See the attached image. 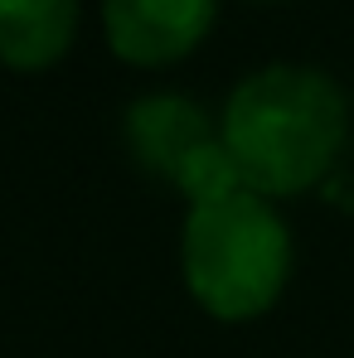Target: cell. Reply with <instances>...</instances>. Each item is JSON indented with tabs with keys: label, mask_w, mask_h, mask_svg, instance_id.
Listing matches in <instances>:
<instances>
[{
	"label": "cell",
	"mask_w": 354,
	"mask_h": 358,
	"mask_svg": "<svg viewBox=\"0 0 354 358\" xmlns=\"http://www.w3.org/2000/svg\"><path fill=\"white\" fill-rule=\"evenodd\" d=\"M219 136L262 199H292L335 175L350 141L345 87L306 63H267L229 92Z\"/></svg>",
	"instance_id": "1"
},
{
	"label": "cell",
	"mask_w": 354,
	"mask_h": 358,
	"mask_svg": "<svg viewBox=\"0 0 354 358\" xmlns=\"http://www.w3.org/2000/svg\"><path fill=\"white\" fill-rule=\"evenodd\" d=\"M184 286L204 315L247 324L267 315L292 281V228L272 199L238 189L219 203H199L179 233Z\"/></svg>",
	"instance_id": "2"
},
{
	"label": "cell",
	"mask_w": 354,
	"mask_h": 358,
	"mask_svg": "<svg viewBox=\"0 0 354 358\" xmlns=\"http://www.w3.org/2000/svg\"><path fill=\"white\" fill-rule=\"evenodd\" d=\"M219 0H102V34L131 68H170L214 29Z\"/></svg>",
	"instance_id": "3"
},
{
	"label": "cell",
	"mask_w": 354,
	"mask_h": 358,
	"mask_svg": "<svg viewBox=\"0 0 354 358\" xmlns=\"http://www.w3.org/2000/svg\"><path fill=\"white\" fill-rule=\"evenodd\" d=\"M121 136H126L131 160H136L146 175L175 184V175L184 170V160L219 141V121L209 117L199 102L179 97V92H151V97H136V102L126 107Z\"/></svg>",
	"instance_id": "4"
},
{
	"label": "cell",
	"mask_w": 354,
	"mask_h": 358,
	"mask_svg": "<svg viewBox=\"0 0 354 358\" xmlns=\"http://www.w3.org/2000/svg\"><path fill=\"white\" fill-rule=\"evenodd\" d=\"M78 0H0V63L39 73L73 49Z\"/></svg>",
	"instance_id": "5"
}]
</instances>
